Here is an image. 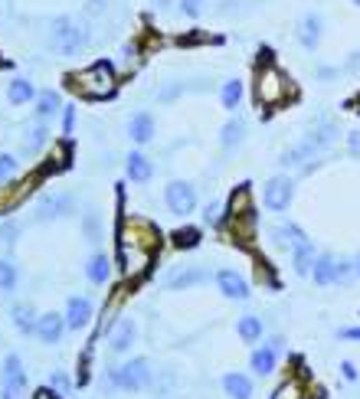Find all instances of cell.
Here are the masks:
<instances>
[{
    "label": "cell",
    "mask_w": 360,
    "mask_h": 399,
    "mask_svg": "<svg viewBox=\"0 0 360 399\" xmlns=\"http://www.w3.org/2000/svg\"><path fill=\"white\" fill-rule=\"evenodd\" d=\"M272 52L262 50L259 52V63H256V72H252V99L259 108H282L288 101H295L299 95V86L292 82V75L285 69L269 59Z\"/></svg>",
    "instance_id": "cell-1"
},
{
    "label": "cell",
    "mask_w": 360,
    "mask_h": 399,
    "mask_svg": "<svg viewBox=\"0 0 360 399\" xmlns=\"http://www.w3.org/2000/svg\"><path fill=\"white\" fill-rule=\"evenodd\" d=\"M66 86L86 101H108L118 95V72H115V66L108 59H99V63H88L82 69L69 72Z\"/></svg>",
    "instance_id": "cell-2"
},
{
    "label": "cell",
    "mask_w": 360,
    "mask_h": 399,
    "mask_svg": "<svg viewBox=\"0 0 360 399\" xmlns=\"http://www.w3.org/2000/svg\"><path fill=\"white\" fill-rule=\"evenodd\" d=\"M115 242L141 246V249L158 252V246H161V233H158L154 223H148L144 216H122V220H118V239H115Z\"/></svg>",
    "instance_id": "cell-3"
},
{
    "label": "cell",
    "mask_w": 360,
    "mask_h": 399,
    "mask_svg": "<svg viewBox=\"0 0 360 399\" xmlns=\"http://www.w3.org/2000/svg\"><path fill=\"white\" fill-rule=\"evenodd\" d=\"M86 43H88V33L79 23H73L69 17H56V20H53L50 46L59 52V56H75L79 50H86Z\"/></svg>",
    "instance_id": "cell-4"
},
{
    "label": "cell",
    "mask_w": 360,
    "mask_h": 399,
    "mask_svg": "<svg viewBox=\"0 0 360 399\" xmlns=\"http://www.w3.org/2000/svg\"><path fill=\"white\" fill-rule=\"evenodd\" d=\"M115 252H118V275L124 282H135L154 265V255L158 252L141 249V246H124V242H115Z\"/></svg>",
    "instance_id": "cell-5"
},
{
    "label": "cell",
    "mask_w": 360,
    "mask_h": 399,
    "mask_svg": "<svg viewBox=\"0 0 360 399\" xmlns=\"http://www.w3.org/2000/svg\"><path fill=\"white\" fill-rule=\"evenodd\" d=\"M148 383H151V367L144 357L128 360L124 367H118V370L108 373V387H118V389H124V393H141Z\"/></svg>",
    "instance_id": "cell-6"
},
{
    "label": "cell",
    "mask_w": 360,
    "mask_h": 399,
    "mask_svg": "<svg viewBox=\"0 0 360 399\" xmlns=\"http://www.w3.org/2000/svg\"><path fill=\"white\" fill-rule=\"evenodd\" d=\"M0 396L3 399H26V376L17 353L3 357V373H0Z\"/></svg>",
    "instance_id": "cell-7"
},
{
    "label": "cell",
    "mask_w": 360,
    "mask_h": 399,
    "mask_svg": "<svg viewBox=\"0 0 360 399\" xmlns=\"http://www.w3.org/2000/svg\"><path fill=\"white\" fill-rule=\"evenodd\" d=\"M292 197H295V184H292V177H272L265 190H262V203H265V210L272 213H282L292 206Z\"/></svg>",
    "instance_id": "cell-8"
},
{
    "label": "cell",
    "mask_w": 360,
    "mask_h": 399,
    "mask_svg": "<svg viewBox=\"0 0 360 399\" xmlns=\"http://www.w3.org/2000/svg\"><path fill=\"white\" fill-rule=\"evenodd\" d=\"M164 200H167V206H171L174 216H190L193 206H197V190L190 187L187 180H171L164 187Z\"/></svg>",
    "instance_id": "cell-9"
},
{
    "label": "cell",
    "mask_w": 360,
    "mask_h": 399,
    "mask_svg": "<svg viewBox=\"0 0 360 399\" xmlns=\"http://www.w3.org/2000/svg\"><path fill=\"white\" fill-rule=\"evenodd\" d=\"M108 350L112 353H124V350H131V344H135L138 337V324L135 318H128V314H122V318H115V324L108 327Z\"/></svg>",
    "instance_id": "cell-10"
},
{
    "label": "cell",
    "mask_w": 360,
    "mask_h": 399,
    "mask_svg": "<svg viewBox=\"0 0 360 399\" xmlns=\"http://www.w3.org/2000/svg\"><path fill=\"white\" fill-rule=\"evenodd\" d=\"M69 210H73V197H69V193H46V197H39V203H37L39 220H59V216H66Z\"/></svg>",
    "instance_id": "cell-11"
},
{
    "label": "cell",
    "mask_w": 360,
    "mask_h": 399,
    "mask_svg": "<svg viewBox=\"0 0 360 399\" xmlns=\"http://www.w3.org/2000/svg\"><path fill=\"white\" fill-rule=\"evenodd\" d=\"M216 285H220V291H223L226 298H233V301H246L249 298V282L239 272H233V269L216 272Z\"/></svg>",
    "instance_id": "cell-12"
},
{
    "label": "cell",
    "mask_w": 360,
    "mask_h": 399,
    "mask_svg": "<svg viewBox=\"0 0 360 399\" xmlns=\"http://www.w3.org/2000/svg\"><path fill=\"white\" fill-rule=\"evenodd\" d=\"M321 37H324V20L318 13H305L301 23H299V43L305 50H318Z\"/></svg>",
    "instance_id": "cell-13"
},
{
    "label": "cell",
    "mask_w": 360,
    "mask_h": 399,
    "mask_svg": "<svg viewBox=\"0 0 360 399\" xmlns=\"http://www.w3.org/2000/svg\"><path fill=\"white\" fill-rule=\"evenodd\" d=\"M92 318V301L82 298V295H73L69 304H66V327L69 331H82Z\"/></svg>",
    "instance_id": "cell-14"
},
{
    "label": "cell",
    "mask_w": 360,
    "mask_h": 399,
    "mask_svg": "<svg viewBox=\"0 0 360 399\" xmlns=\"http://www.w3.org/2000/svg\"><path fill=\"white\" fill-rule=\"evenodd\" d=\"M33 184H37V177H26V180H20L17 187H0V213H13V210H17V206L30 197Z\"/></svg>",
    "instance_id": "cell-15"
},
{
    "label": "cell",
    "mask_w": 360,
    "mask_h": 399,
    "mask_svg": "<svg viewBox=\"0 0 360 399\" xmlns=\"http://www.w3.org/2000/svg\"><path fill=\"white\" fill-rule=\"evenodd\" d=\"M62 331H66V318H62V314H56V311L43 314V318L37 321V337L43 340V344H59Z\"/></svg>",
    "instance_id": "cell-16"
},
{
    "label": "cell",
    "mask_w": 360,
    "mask_h": 399,
    "mask_svg": "<svg viewBox=\"0 0 360 399\" xmlns=\"http://www.w3.org/2000/svg\"><path fill=\"white\" fill-rule=\"evenodd\" d=\"M124 164H128V177H131L135 184H148L151 177H154V164H151V157L141 154V150H131Z\"/></svg>",
    "instance_id": "cell-17"
},
{
    "label": "cell",
    "mask_w": 360,
    "mask_h": 399,
    "mask_svg": "<svg viewBox=\"0 0 360 399\" xmlns=\"http://www.w3.org/2000/svg\"><path fill=\"white\" fill-rule=\"evenodd\" d=\"M128 137H131L135 144H148L151 137H154V118H151L148 112L131 115V121H128Z\"/></svg>",
    "instance_id": "cell-18"
},
{
    "label": "cell",
    "mask_w": 360,
    "mask_h": 399,
    "mask_svg": "<svg viewBox=\"0 0 360 399\" xmlns=\"http://www.w3.org/2000/svg\"><path fill=\"white\" fill-rule=\"evenodd\" d=\"M272 399H308V383H305V376H299V373L285 376V380L275 387Z\"/></svg>",
    "instance_id": "cell-19"
},
{
    "label": "cell",
    "mask_w": 360,
    "mask_h": 399,
    "mask_svg": "<svg viewBox=\"0 0 360 399\" xmlns=\"http://www.w3.org/2000/svg\"><path fill=\"white\" fill-rule=\"evenodd\" d=\"M86 275H88V282H92V285H105V282H108V275H112V259H108L105 252H95V255L88 259V265H86Z\"/></svg>",
    "instance_id": "cell-20"
},
{
    "label": "cell",
    "mask_w": 360,
    "mask_h": 399,
    "mask_svg": "<svg viewBox=\"0 0 360 399\" xmlns=\"http://www.w3.org/2000/svg\"><path fill=\"white\" fill-rule=\"evenodd\" d=\"M46 144H50V128H46V121H37V125L26 128V135H23V150L26 154H39Z\"/></svg>",
    "instance_id": "cell-21"
},
{
    "label": "cell",
    "mask_w": 360,
    "mask_h": 399,
    "mask_svg": "<svg viewBox=\"0 0 360 399\" xmlns=\"http://www.w3.org/2000/svg\"><path fill=\"white\" fill-rule=\"evenodd\" d=\"M311 278L318 282V285H334L337 282V259L334 255H318L314 259V272H311Z\"/></svg>",
    "instance_id": "cell-22"
},
{
    "label": "cell",
    "mask_w": 360,
    "mask_h": 399,
    "mask_svg": "<svg viewBox=\"0 0 360 399\" xmlns=\"http://www.w3.org/2000/svg\"><path fill=\"white\" fill-rule=\"evenodd\" d=\"M203 282H210V272H207V269H197V265H193V269H184V272L171 275V278H167V288H177V291H180V288L203 285Z\"/></svg>",
    "instance_id": "cell-23"
},
{
    "label": "cell",
    "mask_w": 360,
    "mask_h": 399,
    "mask_svg": "<svg viewBox=\"0 0 360 399\" xmlns=\"http://www.w3.org/2000/svg\"><path fill=\"white\" fill-rule=\"evenodd\" d=\"M33 105H37V118H39V121H50L53 115L62 108L59 95H56V92H50V88H43L37 99H33Z\"/></svg>",
    "instance_id": "cell-24"
},
{
    "label": "cell",
    "mask_w": 360,
    "mask_h": 399,
    "mask_svg": "<svg viewBox=\"0 0 360 399\" xmlns=\"http://www.w3.org/2000/svg\"><path fill=\"white\" fill-rule=\"evenodd\" d=\"M10 318H13V327H17L20 334H37V321H39V318L33 314L30 304H13Z\"/></svg>",
    "instance_id": "cell-25"
},
{
    "label": "cell",
    "mask_w": 360,
    "mask_h": 399,
    "mask_svg": "<svg viewBox=\"0 0 360 399\" xmlns=\"http://www.w3.org/2000/svg\"><path fill=\"white\" fill-rule=\"evenodd\" d=\"M314 259H318V255H314V246H311V242H301V246L292 249V265H295V272L299 275L314 272Z\"/></svg>",
    "instance_id": "cell-26"
},
{
    "label": "cell",
    "mask_w": 360,
    "mask_h": 399,
    "mask_svg": "<svg viewBox=\"0 0 360 399\" xmlns=\"http://www.w3.org/2000/svg\"><path fill=\"white\" fill-rule=\"evenodd\" d=\"M223 389L233 399H252V380L243 373H226L223 376Z\"/></svg>",
    "instance_id": "cell-27"
},
{
    "label": "cell",
    "mask_w": 360,
    "mask_h": 399,
    "mask_svg": "<svg viewBox=\"0 0 360 399\" xmlns=\"http://www.w3.org/2000/svg\"><path fill=\"white\" fill-rule=\"evenodd\" d=\"M7 99H10V105H26V101L37 99V88L30 79H13L7 86Z\"/></svg>",
    "instance_id": "cell-28"
},
{
    "label": "cell",
    "mask_w": 360,
    "mask_h": 399,
    "mask_svg": "<svg viewBox=\"0 0 360 399\" xmlns=\"http://www.w3.org/2000/svg\"><path fill=\"white\" fill-rule=\"evenodd\" d=\"M236 334H239L243 344H256V340L262 337V321L256 318V314H243L239 324H236Z\"/></svg>",
    "instance_id": "cell-29"
},
{
    "label": "cell",
    "mask_w": 360,
    "mask_h": 399,
    "mask_svg": "<svg viewBox=\"0 0 360 399\" xmlns=\"http://www.w3.org/2000/svg\"><path fill=\"white\" fill-rule=\"evenodd\" d=\"M275 357H278V350L275 347H269V344L259 347L256 353H252V370H256L259 376H269L275 370Z\"/></svg>",
    "instance_id": "cell-30"
},
{
    "label": "cell",
    "mask_w": 360,
    "mask_h": 399,
    "mask_svg": "<svg viewBox=\"0 0 360 399\" xmlns=\"http://www.w3.org/2000/svg\"><path fill=\"white\" fill-rule=\"evenodd\" d=\"M200 239H203V233H200L197 226H184V229L171 233V246L174 249H197Z\"/></svg>",
    "instance_id": "cell-31"
},
{
    "label": "cell",
    "mask_w": 360,
    "mask_h": 399,
    "mask_svg": "<svg viewBox=\"0 0 360 399\" xmlns=\"http://www.w3.org/2000/svg\"><path fill=\"white\" fill-rule=\"evenodd\" d=\"M141 43L138 39H131V43H124L122 46V56H118V66H122V72H135L138 66H141Z\"/></svg>",
    "instance_id": "cell-32"
},
{
    "label": "cell",
    "mask_w": 360,
    "mask_h": 399,
    "mask_svg": "<svg viewBox=\"0 0 360 399\" xmlns=\"http://www.w3.org/2000/svg\"><path fill=\"white\" fill-rule=\"evenodd\" d=\"M243 137H246V121H243V118H233V121L223 125V131H220V144H223V148H236Z\"/></svg>",
    "instance_id": "cell-33"
},
{
    "label": "cell",
    "mask_w": 360,
    "mask_h": 399,
    "mask_svg": "<svg viewBox=\"0 0 360 399\" xmlns=\"http://www.w3.org/2000/svg\"><path fill=\"white\" fill-rule=\"evenodd\" d=\"M220 101H223V108H239V101H243V82L239 79H229V82H223V88H220Z\"/></svg>",
    "instance_id": "cell-34"
},
{
    "label": "cell",
    "mask_w": 360,
    "mask_h": 399,
    "mask_svg": "<svg viewBox=\"0 0 360 399\" xmlns=\"http://www.w3.org/2000/svg\"><path fill=\"white\" fill-rule=\"evenodd\" d=\"M50 387L59 393V396H66V393H73V387H75V380L69 373H62V370H53V376H50Z\"/></svg>",
    "instance_id": "cell-35"
},
{
    "label": "cell",
    "mask_w": 360,
    "mask_h": 399,
    "mask_svg": "<svg viewBox=\"0 0 360 399\" xmlns=\"http://www.w3.org/2000/svg\"><path fill=\"white\" fill-rule=\"evenodd\" d=\"M17 171H20V161H17L13 154H0V184L13 180V177H17Z\"/></svg>",
    "instance_id": "cell-36"
},
{
    "label": "cell",
    "mask_w": 360,
    "mask_h": 399,
    "mask_svg": "<svg viewBox=\"0 0 360 399\" xmlns=\"http://www.w3.org/2000/svg\"><path fill=\"white\" fill-rule=\"evenodd\" d=\"M17 288V269L0 259V291H13Z\"/></svg>",
    "instance_id": "cell-37"
},
{
    "label": "cell",
    "mask_w": 360,
    "mask_h": 399,
    "mask_svg": "<svg viewBox=\"0 0 360 399\" xmlns=\"http://www.w3.org/2000/svg\"><path fill=\"white\" fill-rule=\"evenodd\" d=\"M82 226H86V236L92 239V242H99V239H102V220H99V216H95V213H88Z\"/></svg>",
    "instance_id": "cell-38"
},
{
    "label": "cell",
    "mask_w": 360,
    "mask_h": 399,
    "mask_svg": "<svg viewBox=\"0 0 360 399\" xmlns=\"http://www.w3.org/2000/svg\"><path fill=\"white\" fill-rule=\"evenodd\" d=\"M180 13L190 17V20H197L200 13H203V0H180Z\"/></svg>",
    "instance_id": "cell-39"
},
{
    "label": "cell",
    "mask_w": 360,
    "mask_h": 399,
    "mask_svg": "<svg viewBox=\"0 0 360 399\" xmlns=\"http://www.w3.org/2000/svg\"><path fill=\"white\" fill-rule=\"evenodd\" d=\"M75 131V108L73 105H66V112H62V135L69 137Z\"/></svg>",
    "instance_id": "cell-40"
},
{
    "label": "cell",
    "mask_w": 360,
    "mask_h": 399,
    "mask_svg": "<svg viewBox=\"0 0 360 399\" xmlns=\"http://www.w3.org/2000/svg\"><path fill=\"white\" fill-rule=\"evenodd\" d=\"M17 233H20V226H17V223H3V226H0V239H3L7 246L17 239Z\"/></svg>",
    "instance_id": "cell-41"
},
{
    "label": "cell",
    "mask_w": 360,
    "mask_h": 399,
    "mask_svg": "<svg viewBox=\"0 0 360 399\" xmlns=\"http://www.w3.org/2000/svg\"><path fill=\"white\" fill-rule=\"evenodd\" d=\"M314 75H318V79H337V69H334V66H318Z\"/></svg>",
    "instance_id": "cell-42"
},
{
    "label": "cell",
    "mask_w": 360,
    "mask_h": 399,
    "mask_svg": "<svg viewBox=\"0 0 360 399\" xmlns=\"http://www.w3.org/2000/svg\"><path fill=\"white\" fill-rule=\"evenodd\" d=\"M341 373H344V380H357V367H354L350 360H344L341 363Z\"/></svg>",
    "instance_id": "cell-43"
},
{
    "label": "cell",
    "mask_w": 360,
    "mask_h": 399,
    "mask_svg": "<svg viewBox=\"0 0 360 399\" xmlns=\"http://www.w3.org/2000/svg\"><path fill=\"white\" fill-rule=\"evenodd\" d=\"M33 399H62V396L50 387V389H37V393H33Z\"/></svg>",
    "instance_id": "cell-44"
},
{
    "label": "cell",
    "mask_w": 360,
    "mask_h": 399,
    "mask_svg": "<svg viewBox=\"0 0 360 399\" xmlns=\"http://www.w3.org/2000/svg\"><path fill=\"white\" fill-rule=\"evenodd\" d=\"M348 148L354 150V154H360V131H350L348 135Z\"/></svg>",
    "instance_id": "cell-45"
},
{
    "label": "cell",
    "mask_w": 360,
    "mask_h": 399,
    "mask_svg": "<svg viewBox=\"0 0 360 399\" xmlns=\"http://www.w3.org/2000/svg\"><path fill=\"white\" fill-rule=\"evenodd\" d=\"M86 10H88V13H95V17H99V13L105 10V0H88V3H86Z\"/></svg>",
    "instance_id": "cell-46"
},
{
    "label": "cell",
    "mask_w": 360,
    "mask_h": 399,
    "mask_svg": "<svg viewBox=\"0 0 360 399\" xmlns=\"http://www.w3.org/2000/svg\"><path fill=\"white\" fill-rule=\"evenodd\" d=\"M341 337H344V340H360V327H344Z\"/></svg>",
    "instance_id": "cell-47"
},
{
    "label": "cell",
    "mask_w": 360,
    "mask_h": 399,
    "mask_svg": "<svg viewBox=\"0 0 360 399\" xmlns=\"http://www.w3.org/2000/svg\"><path fill=\"white\" fill-rule=\"evenodd\" d=\"M348 69H350V72H357V69H360V52H354V56L348 59Z\"/></svg>",
    "instance_id": "cell-48"
},
{
    "label": "cell",
    "mask_w": 360,
    "mask_h": 399,
    "mask_svg": "<svg viewBox=\"0 0 360 399\" xmlns=\"http://www.w3.org/2000/svg\"><path fill=\"white\" fill-rule=\"evenodd\" d=\"M354 269H357V275H360V255H357V259H354Z\"/></svg>",
    "instance_id": "cell-49"
},
{
    "label": "cell",
    "mask_w": 360,
    "mask_h": 399,
    "mask_svg": "<svg viewBox=\"0 0 360 399\" xmlns=\"http://www.w3.org/2000/svg\"><path fill=\"white\" fill-rule=\"evenodd\" d=\"M354 105H357V112H360V92H357V99H354Z\"/></svg>",
    "instance_id": "cell-50"
},
{
    "label": "cell",
    "mask_w": 360,
    "mask_h": 399,
    "mask_svg": "<svg viewBox=\"0 0 360 399\" xmlns=\"http://www.w3.org/2000/svg\"><path fill=\"white\" fill-rule=\"evenodd\" d=\"M354 7H360V0H354Z\"/></svg>",
    "instance_id": "cell-51"
}]
</instances>
